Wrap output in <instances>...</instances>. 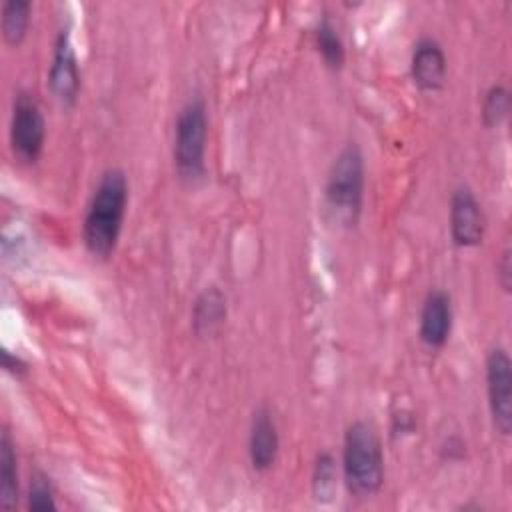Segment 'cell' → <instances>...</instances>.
Wrapping results in <instances>:
<instances>
[{"label": "cell", "instance_id": "cell-8", "mask_svg": "<svg viewBox=\"0 0 512 512\" xmlns=\"http://www.w3.org/2000/svg\"><path fill=\"white\" fill-rule=\"evenodd\" d=\"M48 84H50L52 96L62 106L76 104L78 92H80V68H78L76 50L72 46L68 30H60L56 38L52 64L48 70Z\"/></svg>", "mask_w": 512, "mask_h": 512}, {"label": "cell", "instance_id": "cell-9", "mask_svg": "<svg viewBox=\"0 0 512 512\" xmlns=\"http://www.w3.org/2000/svg\"><path fill=\"white\" fill-rule=\"evenodd\" d=\"M280 450V436L274 414L268 406H260L250 422L248 458L256 472H266L274 466Z\"/></svg>", "mask_w": 512, "mask_h": 512}, {"label": "cell", "instance_id": "cell-1", "mask_svg": "<svg viewBox=\"0 0 512 512\" xmlns=\"http://www.w3.org/2000/svg\"><path fill=\"white\" fill-rule=\"evenodd\" d=\"M128 206V180L118 168L106 170L88 202L82 240L94 258H108L118 246Z\"/></svg>", "mask_w": 512, "mask_h": 512}, {"label": "cell", "instance_id": "cell-7", "mask_svg": "<svg viewBox=\"0 0 512 512\" xmlns=\"http://www.w3.org/2000/svg\"><path fill=\"white\" fill-rule=\"evenodd\" d=\"M486 216L468 186L454 190L450 198V234L456 246L474 248L484 240Z\"/></svg>", "mask_w": 512, "mask_h": 512}, {"label": "cell", "instance_id": "cell-4", "mask_svg": "<svg viewBox=\"0 0 512 512\" xmlns=\"http://www.w3.org/2000/svg\"><path fill=\"white\" fill-rule=\"evenodd\" d=\"M206 136H208L206 104L202 98H192L180 108L174 124L172 158H174V168L182 180L194 182L204 174Z\"/></svg>", "mask_w": 512, "mask_h": 512}, {"label": "cell", "instance_id": "cell-19", "mask_svg": "<svg viewBox=\"0 0 512 512\" xmlns=\"http://www.w3.org/2000/svg\"><path fill=\"white\" fill-rule=\"evenodd\" d=\"M2 366H4L6 372H10V374H14V376H20V374H24V372L28 370L26 362H24L20 356L10 354L8 350L2 352Z\"/></svg>", "mask_w": 512, "mask_h": 512}, {"label": "cell", "instance_id": "cell-17", "mask_svg": "<svg viewBox=\"0 0 512 512\" xmlns=\"http://www.w3.org/2000/svg\"><path fill=\"white\" fill-rule=\"evenodd\" d=\"M510 110V94L504 86L500 84H494L486 96H484V102H482V120L488 128H494L498 126L506 114Z\"/></svg>", "mask_w": 512, "mask_h": 512}, {"label": "cell", "instance_id": "cell-18", "mask_svg": "<svg viewBox=\"0 0 512 512\" xmlns=\"http://www.w3.org/2000/svg\"><path fill=\"white\" fill-rule=\"evenodd\" d=\"M28 508L38 510V512H48L56 510V496L50 480L44 474H36L30 482V492H28Z\"/></svg>", "mask_w": 512, "mask_h": 512}, {"label": "cell", "instance_id": "cell-10", "mask_svg": "<svg viewBox=\"0 0 512 512\" xmlns=\"http://www.w3.org/2000/svg\"><path fill=\"white\" fill-rule=\"evenodd\" d=\"M452 332V300L444 290H432L420 310L418 334L424 346L442 348Z\"/></svg>", "mask_w": 512, "mask_h": 512}, {"label": "cell", "instance_id": "cell-2", "mask_svg": "<svg viewBox=\"0 0 512 512\" xmlns=\"http://www.w3.org/2000/svg\"><path fill=\"white\" fill-rule=\"evenodd\" d=\"M342 474L348 492L356 498H370L382 488V442L376 428L366 420H356L346 428L342 444Z\"/></svg>", "mask_w": 512, "mask_h": 512}, {"label": "cell", "instance_id": "cell-12", "mask_svg": "<svg viewBox=\"0 0 512 512\" xmlns=\"http://www.w3.org/2000/svg\"><path fill=\"white\" fill-rule=\"evenodd\" d=\"M226 322V296L216 288H206L194 302L192 328L198 336H214Z\"/></svg>", "mask_w": 512, "mask_h": 512}, {"label": "cell", "instance_id": "cell-16", "mask_svg": "<svg viewBox=\"0 0 512 512\" xmlns=\"http://www.w3.org/2000/svg\"><path fill=\"white\" fill-rule=\"evenodd\" d=\"M312 490L314 498L320 502H328L334 496L336 490V462L332 454L322 452L318 454L314 462V472H312Z\"/></svg>", "mask_w": 512, "mask_h": 512}, {"label": "cell", "instance_id": "cell-20", "mask_svg": "<svg viewBox=\"0 0 512 512\" xmlns=\"http://www.w3.org/2000/svg\"><path fill=\"white\" fill-rule=\"evenodd\" d=\"M510 250L506 248L504 252H502V258H500V262H498V270H500V274H502V278H500V284H502V288L504 290H510Z\"/></svg>", "mask_w": 512, "mask_h": 512}, {"label": "cell", "instance_id": "cell-3", "mask_svg": "<svg viewBox=\"0 0 512 512\" xmlns=\"http://www.w3.org/2000/svg\"><path fill=\"white\" fill-rule=\"evenodd\" d=\"M324 200L334 224L356 226L364 200V158L354 142L346 144L334 158L324 186Z\"/></svg>", "mask_w": 512, "mask_h": 512}, {"label": "cell", "instance_id": "cell-6", "mask_svg": "<svg viewBox=\"0 0 512 512\" xmlns=\"http://www.w3.org/2000/svg\"><path fill=\"white\" fill-rule=\"evenodd\" d=\"M486 394L494 428L508 436L512 430V362L502 346L486 356Z\"/></svg>", "mask_w": 512, "mask_h": 512}, {"label": "cell", "instance_id": "cell-14", "mask_svg": "<svg viewBox=\"0 0 512 512\" xmlns=\"http://www.w3.org/2000/svg\"><path fill=\"white\" fill-rule=\"evenodd\" d=\"M32 4L28 0H6L2 4V36L8 46H20L30 24Z\"/></svg>", "mask_w": 512, "mask_h": 512}, {"label": "cell", "instance_id": "cell-15", "mask_svg": "<svg viewBox=\"0 0 512 512\" xmlns=\"http://www.w3.org/2000/svg\"><path fill=\"white\" fill-rule=\"evenodd\" d=\"M314 46L320 52L322 60L326 62L328 68L332 70H340L344 60H346V50H344V42L336 30V26L328 20L322 18L316 28H314Z\"/></svg>", "mask_w": 512, "mask_h": 512}, {"label": "cell", "instance_id": "cell-5", "mask_svg": "<svg viewBox=\"0 0 512 512\" xmlns=\"http://www.w3.org/2000/svg\"><path fill=\"white\" fill-rule=\"evenodd\" d=\"M46 142V120L40 104L26 92L14 98L10 116V148L14 158L32 164L40 158Z\"/></svg>", "mask_w": 512, "mask_h": 512}, {"label": "cell", "instance_id": "cell-13", "mask_svg": "<svg viewBox=\"0 0 512 512\" xmlns=\"http://www.w3.org/2000/svg\"><path fill=\"white\" fill-rule=\"evenodd\" d=\"M14 442L8 430L0 438V506L10 510L18 502V466Z\"/></svg>", "mask_w": 512, "mask_h": 512}, {"label": "cell", "instance_id": "cell-11", "mask_svg": "<svg viewBox=\"0 0 512 512\" xmlns=\"http://www.w3.org/2000/svg\"><path fill=\"white\" fill-rule=\"evenodd\" d=\"M446 54L434 38H422L414 46L410 60V74L414 84L424 92H436L446 82Z\"/></svg>", "mask_w": 512, "mask_h": 512}]
</instances>
